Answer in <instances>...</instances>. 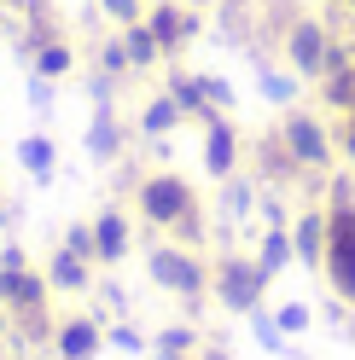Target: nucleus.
Returning <instances> with one entry per match:
<instances>
[{
	"mask_svg": "<svg viewBox=\"0 0 355 360\" xmlns=\"http://www.w3.org/2000/svg\"><path fill=\"white\" fill-rule=\"evenodd\" d=\"M292 53L303 58V70H320V53H326V47H320V35H315V30H297V41H292Z\"/></svg>",
	"mask_w": 355,
	"mask_h": 360,
	"instance_id": "f257e3e1",
	"label": "nucleus"
},
{
	"mask_svg": "<svg viewBox=\"0 0 355 360\" xmlns=\"http://www.w3.org/2000/svg\"><path fill=\"white\" fill-rule=\"evenodd\" d=\"M292 146H297L303 157H320V151H326V146L315 140V128H309V122H292Z\"/></svg>",
	"mask_w": 355,
	"mask_h": 360,
	"instance_id": "f03ea898",
	"label": "nucleus"
},
{
	"mask_svg": "<svg viewBox=\"0 0 355 360\" xmlns=\"http://www.w3.org/2000/svg\"><path fill=\"white\" fill-rule=\"evenodd\" d=\"M228 157H233V140H228V128H216V140H210V163H216V169H228Z\"/></svg>",
	"mask_w": 355,
	"mask_h": 360,
	"instance_id": "7ed1b4c3",
	"label": "nucleus"
},
{
	"mask_svg": "<svg viewBox=\"0 0 355 360\" xmlns=\"http://www.w3.org/2000/svg\"><path fill=\"white\" fill-rule=\"evenodd\" d=\"M41 70H70V53H64V47H47V53H41Z\"/></svg>",
	"mask_w": 355,
	"mask_h": 360,
	"instance_id": "20e7f679",
	"label": "nucleus"
},
{
	"mask_svg": "<svg viewBox=\"0 0 355 360\" xmlns=\"http://www.w3.org/2000/svg\"><path fill=\"white\" fill-rule=\"evenodd\" d=\"M175 122V105H151L146 110V128H169Z\"/></svg>",
	"mask_w": 355,
	"mask_h": 360,
	"instance_id": "39448f33",
	"label": "nucleus"
}]
</instances>
